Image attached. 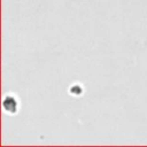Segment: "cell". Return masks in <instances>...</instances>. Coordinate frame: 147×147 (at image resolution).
<instances>
[{"mask_svg":"<svg viewBox=\"0 0 147 147\" xmlns=\"http://www.w3.org/2000/svg\"><path fill=\"white\" fill-rule=\"evenodd\" d=\"M82 92H83V90H82V87L79 85H74L70 88V93L75 94V95H79V94H82Z\"/></svg>","mask_w":147,"mask_h":147,"instance_id":"obj_2","label":"cell"},{"mask_svg":"<svg viewBox=\"0 0 147 147\" xmlns=\"http://www.w3.org/2000/svg\"><path fill=\"white\" fill-rule=\"evenodd\" d=\"M2 107L3 109L7 111V113H10V114H14L16 113L17 110V101L14 96H6L2 101Z\"/></svg>","mask_w":147,"mask_h":147,"instance_id":"obj_1","label":"cell"}]
</instances>
